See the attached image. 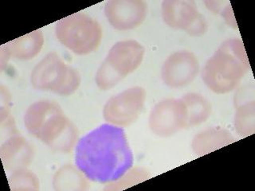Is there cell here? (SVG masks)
<instances>
[{
    "instance_id": "obj_1",
    "label": "cell",
    "mask_w": 255,
    "mask_h": 191,
    "mask_svg": "<svg viewBox=\"0 0 255 191\" xmlns=\"http://www.w3.org/2000/svg\"><path fill=\"white\" fill-rule=\"evenodd\" d=\"M75 164L90 181L99 183L122 179L133 165V155L122 127L105 123L80 139Z\"/></svg>"
},
{
    "instance_id": "obj_2",
    "label": "cell",
    "mask_w": 255,
    "mask_h": 191,
    "mask_svg": "<svg viewBox=\"0 0 255 191\" xmlns=\"http://www.w3.org/2000/svg\"><path fill=\"white\" fill-rule=\"evenodd\" d=\"M24 124L34 137L63 153L73 149L78 138L75 126L53 100L43 99L32 103L24 115Z\"/></svg>"
},
{
    "instance_id": "obj_3",
    "label": "cell",
    "mask_w": 255,
    "mask_h": 191,
    "mask_svg": "<svg viewBox=\"0 0 255 191\" xmlns=\"http://www.w3.org/2000/svg\"><path fill=\"white\" fill-rule=\"evenodd\" d=\"M250 70L243 41L227 40L207 61L202 71L206 86L216 94H226L235 90Z\"/></svg>"
},
{
    "instance_id": "obj_4",
    "label": "cell",
    "mask_w": 255,
    "mask_h": 191,
    "mask_svg": "<svg viewBox=\"0 0 255 191\" xmlns=\"http://www.w3.org/2000/svg\"><path fill=\"white\" fill-rule=\"evenodd\" d=\"M144 53V47L134 40L117 42L97 71L95 82L98 87L107 91L117 86L140 66Z\"/></svg>"
},
{
    "instance_id": "obj_5",
    "label": "cell",
    "mask_w": 255,
    "mask_h": 191,
    "mask_svg": "<svg viewBox=\"0 0 255 191\" xmlns=\"http://www.w3.org/2000/svg\"><path fill=\"white\" fill-rule=\"evenodd\" d=\"M55 34L58 41L74 54L86 55L99 47L102 29L98 21L79 12L60 20Z\"/></svg>"
},
{
    "instance_id": "obj_6",
    "label": "cell",
    "mask_w": 255,
    "mask_h": 191,
    "mask_svg": "<svg viewBox=\"0 0 255 191\" xmlns=\"http://www.w3.org/2000/svg\"><path fill=\"white\" fill-rule=\"evenodd\" d=\"M30 82L35 90L70 96L79 87L81 77L75 69L65 63L55 52H52L33 69Z\"/></svg>"
},
{
    "instance_id": "obj_7",
    "label": "cell",
    "mask_w": 255,
    "mask_h": 191,
    "mask_svg": "<svg viewBox=\"0 0 255 191\" xmlns=\"http://www.w3.org/2000/svg\"><path fill=\"white\" fill-rule=\"evenodd\" d=\"M146 91L135 86L110 98L104 106V118L108 123L120 127H127L137 119L143 111Z\"/></svg>"
},
{
    "instance_id": "obj_8",
    "label": "cell",
    "mask_w": 255,
    "mask_h": 191,
    "mask_svg": "<svg viewBox=\"0 0 255 191\" xmlns=\"http://www.w3.org/2000/svg\"><path fill=\"white\" fill-rule=\"evenodd\" d=\"M163 22L170 27L185 30L189 35L199 37L208 29L207 20L191 0H165L161 6Z\"/></svg>"
},
{
    "instance_id": "obj_9",
    "label": "cell",
    "mask_w": 255,
    "mask_h": 191,
    "mask_svg": "<svg viewBox=\"0 0 255 191\" xmlns=\"http://www.w3.org/2000/svg\"><path fill=\"white\" fill-rule=\"evenodd\" d=\"M150 129L160 137H168L188 127L187 111L183 99H166L156 103L148 119Z\"/></svg>"
},
{
    "instance_id": "obj_10",
    "label": "cell",
    "mask_w": 255,
    "mask_h": 191,
    "mask_svg": "<svg viewBox=\"0 0 255 191\" xmlns=\"http://www.w3.org/2000/svg\"><path fill=\"white\" fill-rule=\"evenodd\" d=\"M199 72L197 57L191 51L175 52L162 66L161 77L166 86L172 89L186 87L195 81Z\"/></svg>"
},
{
    "instance_id": "obj_11",
    "label": "cell",
    "mask_w": 255,
    "mask_h": 191,
    "mask_svg": "<svg viewBox=\"0 0 255 191\" xmlns=\"http://www.w3.org/2000/svg\"><path fill=\"white\" fill-rule=\"evenodd\" d=\"M105 14L116 30H132L145 20L147 5L142 0H112L106 3Z\"/></svg>"
},
{
    "instance_id": "obj_12",
    "label": "cell",
    "mask_w": 255,
    "mask_h": 191,
    "mask_svg": "<svg viewBox=\"0 0 255 191\" xmlns=\"http://www.w3.org/2000/svg\"><path fill=\"white\" fill-rule=\"evenodd\" d=\"M5 169L14 171L25 169L34 157V148L18 133L10 135L0 149Z\"/></svg>"
},
{
    "instance_id": "obj_13",
    "label": "cell",
    "mask_w": 255,
    "mask_h": 191,
    "mask_svg": "<svg viewBox=\"0 0 255 191\" xmlns=\"http://www.w3.org/2000/svg\"><path fill=\"white\" fill-rule=\"evenodd\" d=\"M235 142L229 131L222 127H211L197 134L192 141V149L198 156L207 155Z\"/></svg>"
},
{
    "instance_id": "obj_14",
    "label": "cell",
    "mask_w": 255,
    "mask_h": 191,
    "mask_svg": "<svg viewBox=\"0 0 255 191\" xmlns=\"http://www.w3.org/2000/svg\"><path fill=\"white\" fill-rule=\"evenodd\" d=\"M44 43L42 30H36L30 34L16 38L3 45L10 54L19 60H30L39 54Z\"/></svg>"
},
{
    "instance_id": "obj_15",
    "label": "cell",
    "mask_w": 255,
    "mask_h": 191,
    "mask_svg": "<svg viewBox=\"0 0 255 191\" xmlns=\"http://www.w3.org/2000/svg\"><path fill=\"white\" fill-rule=\"evenodd\" d=\"M187 111L188 127L205 123L211 114V104L204 96L199 94L191 93L181 98Z\"/></svg>"
},
{
    "instance_id": "obj_16",
    "label": "cell",
    "mask_w": 255,
    "mask_h": 191,
    "mask_svg": "<svg viewBox=\"0 0 255 191\" xmlns=\"http://www.w3.org/2000/svg\"><path fill=\"white\" fill-rule=\"evenodd\" d=\"M56 191H84L87 188V183L81 174L72 166L60 168L54 177Z\"/></svg>"
},
{
    "instance_id": "obj_17",
    "label": "cell",
    "mask_w": 255,
    "mask_h": 191,
    "mask_svg": "<svg viewBox=\"0 0 255 191\" xmlns=\"http://www.w3.org/2000/svg\"><path fill=\"white\" fill-rule=\"evenodd\" d=\"M235 130L242 136L253 135L255 131V103L254 100L239 106L235 112Z\"/></svg>"
},
{
    "instance_id": "obj_18",
    "label": "cell",
    "mask_w": 255,
    "mask_h": 191,
    "mask_svg": "<svg viewBox=\"0 0 255 191\" xmlns=\"http://www.w3.org/2000/svg\"><path fill=\"white\" fill-rule=\"evenodd\" d=\"M10 190L18 191H38L39 182L34 174L25 169L14 171L8 179Z\"/></svg>"
},
{
    "instance_id": "obj_19",
    "label": "cell",
    "mask_w": 255,
    "mask_h": 191,
    "mask_svg": "<svg viewBox=\"0 0 255 191\" xmlns=\"http://www.w3.org/2000/svg\"><path fill=\"white\" fill-rule=\"evenodd\" d=\"M10 58V54L8 53L5 46H2L1 47V50H0V66H1V70H3Z\"/></svg>"
}]
</instances>
